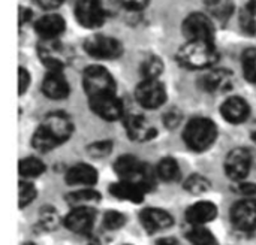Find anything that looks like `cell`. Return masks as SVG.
Instances as JSON below:
<instances>
[{
    "instance_id": "obj_1",
    "label": "cell",
    "mask_w": 256,
    "mask_h": 245,
    "mask_svg": "<svg viewBox=\"0 0 256 245\" xmlns=\"http://www.w3.org/2000/svg\"><path fill=\"white\" fill-rule=\"evenodd\" d=\"M74 124L63 112H52L45 117L44 123L33 133L32 144L39 151H51L70 138Z\"/></svg>"
},
{
    "instance_id": "obj_19",
    "label": "cell",
    "mask_w": 256,
    "mask_h": 245,
    "mask_svg": "<svg viewBox=\"0 0 256 245\" xmlns=\"http://www.w3.org/2000/svg\"><path fill=\"white\" fill-rule=\"evenodd\" d=\"M141 223L144 229L150 234L165 231L172 226L174 219L164 210L159 208H147L141 213Z\"/></svg>"
},
{
    "instance_id": "obj_20",
    "label": "cell",
    "mask_w": 256,
    "mask_h": 245,
    "mask_svg": "<svg viewBox=\"0 0 256 245\" xmlns=\"http://www.w3.org/2000/svg\"><path fill=\"white\" fill-rule=\"evenodd\" d=\"M218 217V207L208 201H200L188 208L186 220L192 226H204L206 223Z\"/></svg>"
},
{
    "instance_id": "obj_41",
    "label": "cell",
    "mask_w": 256,
    "mask_h": 245,
    "mask_svg": "<svg viewBox=\"0 0 256 245\" xmlns=\"http://www.w3.org/2000/svg\"><path fill=\"white\" fill-rule=\"evenodd\" d=\"M36 4H39L40 7H44V9H46V10H51V9H56V7H58L62 3H63V0H33Z\"/></svg>"
},
{
    "instance_id": "obj_38",
    "label": "cell",
    "mask_w": 256,
    "mask_h": 245,
    "mask_svg": "<svg viewBox=\"0 0 256 245\" xmlns=\"http://www.w3.org/2000/svg\"><path fill=\"white\" fill-rule=\"evenodd\" d=\"M129 10H141L148 4V0H118Z\"/></svg>"
},
{
    "instance_id": "obj_10",
    "label": "cell",
    "mask_w": 256,
    "mask_h": 245,
    "mask_svg": "<svg viewBox=\"0 0 256 245\" xmlns=\"http://www.w3.org/2000/svg\"><path fill=\"white\" fill-rule=\"evenodd\" d=\"M76 21L86 28H98L105 19V10L100 0H78L75 6Z\"/></svg>"
},
{
    "instance_id": "obj_2",
    "label": "cell",
    "mask_w": 256,
    "mask_h": 245,
    "mask_svg": "<svg viewBox=\"0 0 256 245\" xmlns=\"http://www.w3.org/2000/svg\"><path fill=\"white\" fill-rule=\"evenodd\" d=\"M177 60L183 67L188 69H210L218 61V51L214 48V42L188 40L178 49Z\"/></svg>"
},
{
    "instance_id": "obj_14",
    "label": "cell",
    "mask_w": 256,
    "mask_h": 245,
    "mask_svg": "<svg viewBox=\"0 0 256 245\" xmlns=\"http://www.w3.org/2000/svg\"><path fill=\"white\" fill-rule=\"evenodd\" d=\"M39 57L42 63L46 66L48 70H62L66 63V52L62 48V45L57 42V39L52 40H44L39 45Z\"/></svg>"
},
{
    "instance_id": "obj_35",
    "label": "cell",
    "mask_w": 256,
    "mask_h": 245,
    "mask_svg": "<svg viewBox=\"0 0 256 245\" xmlns=\"http://www.w3.org/2000/svg\"><path fill=\"white\" fill-rule=\"evenodd\" d=\"M126 223V219L122 213L118 211H108L104 216V226L110 231H116L120 229L123 225Z\"/></svg>"
},
{
    "instance_id": "obj_29",
    "label": "cell",
    "mask_w": 256,
    "mask_h": 245,
    "mask_svg": "<svg viewBox=\"0 0 256 245\" xmlns=\"http://www.w3.org/2000/svg\"><path fill=\"white\" fill-rule=\"evenodd\" d=\"M188 238L194 245H218L214 235L204 226H194L188 232Z\"/></svg>"
},
{
    "instance_id": "obj_34",
    "label": "cell",
    "mask_w": 256,
    "mask_h": 245,
    "mask_svg": "<svg viewBox=\"0 0 256 245\" xmlns=\"http://www.w3.org/2000/svg\"><path fill=\"white\" fill-rule=\"evenodd\" d=\"M255 12L248 6L242 10L240 13V27L243 28V31H246L248 34H254L256 31V19Z\"/></svg>"
},
{
    "instance_id": "obj_31",
    "label": "cell",
    "mask_w": 256,
    "mask_h": 245,
    "mask_svg": "<svg viewBox=\"0 0 256 245\" xmlns=\"http://www.w3.org/2000/svg\"><path fill=\"white\" fill-rule=\"evenodd\" d=\"M184 189H186L189 193H192V195H202V193L208 192V189H210V181H208L206 177L200 175V174H194V175H190V177L186 180Z\"/></svg>"
},
{
    "instance_id": "obj_24",
    "label": "cell",
    "mask_w": 256,
    "mask_h": 245,
    "mask_svg": "<svg viewBox=\"0 0 256 245\" xmlns=\"http://www.w3.org/2000/svg\"><path fill=\"white\" fill-rule=\"evenodd\" d=\"M18 172L22 178H38L45 172V165L36 157H26L18 163Z\"/></svg>"
},
{
    "instance_id": "obj_27",
    "label": "cell",
    "mask_w": 256,
    "mask_h": 245,
    "mask_svg": "<svg viewBox=\"0 0 256 245\" xmlns=\"http://www.w3.org/2000/svg\"><path fill=\"white\" fill-rule=\"evenodd\" d=\"M99 199L100 195L90 187H84L68 195V201L75 207H90V204L99 202Z\"/></svg>"
},
{
    "instance_id": "obj_37",
    "label": "cell",
    "mask_w": 256,
    "mask_h": 245,
    "mask_svg": "<svg viewBox=\"0 0 256 245\" xmlns=\"http://www.w3.org/2000/svg\"><path fill=\"white\" fill-rule=\"evenodd\" d=\"M28 85H30V73L27 72V69L20 67V72H18V93H20V96L27 91Z\"/></svg>"
},
{
    "instance_id": "obj_12",
    "label": "cell",
    "mask_w": 256,
    "mask_h": 245,
    "mask_svg": "<svg viewBox=\"0 0 256 245\" xmlns=\"http://www.w3.org/2000/svg\"><path fill=\"white\" fill-rule=\"evenodd\" d=\"M231 220L240 231L256 229V199L248 198L237 202L231 210Z\"/></svg>"
},
{
    "instance_id": "obj_9",
    "label": "cell",
    "mask_w": 256,
    "mask_h": 245,
    "mask_svg": "<svg viewBox=\"0 0 256 245\" xmlns=\"http://www.w3.org/2000/svg\"><path fill=\"white\" fill-rule=\"evenodd\" d=\"M90 108L92 111L100 117L102 120L106 121H117L124 117V109H123V102L116 96V93L111 94H104V96H96L90 97Z\"/></svg>"
},
{
    "instance_id": "obj_5",
    "label": "cell",
    "mask_w": 256,
    "mask_h": 245,
    "mask_svg": "<svg viewBox=\"0 0 256 245\" xmlns=\"http://www.w3.org/2000/svg\"><path fill=\"white\" fill-rule=\"evenodd\" d=\"M82 88L88 99L116 93V81L112 75L102 66H90L82 73Z\"/></svg>"
},
{
    "instance_id": "obj_15",
    "label": "cell",
    "mask_w": 256,
    "mask_h": 245,
    "mask_svg": "<svg viewBox=\"0 0 256 245\" xmlns=\"http://www.w3.org/2000/svg\"><path fill=\"white\" fill-rule=\"evenodd\" d=\"M123 118H124V129L129 139L136 142H146L156 136V129L144 117L138 114H130Z\"/></svg>"
},
{
    "instance_id": "obj_21",
    "label": "cell",
    "mask_w": 256,
    "mask_h": 245,
    "mask_svg": "<svg viewBox=\"0 0 256 245\" xmlns=\"http://www.w3.org/2000/svg\"><path fill=\"white\" fill-rule=\"evenodd\" d=\"M66 183L70 186L90 187L98 183V171L86 163H78L66 172Z\"/></svg>"
},
{
    "instance_id": "obj_17",
    "label": "cell",
    "mask_w": 256,
    "mask_h": 245,
    "mask_svg": "<svg viewBox=\"0 0 256 245\" xmlns=\"http://www.w3.org/2000/svg\"><path fill=\"white\" fill-rule=\"evenodd\" d=\"M42 91L46 97L60 100L68 97L69 94V84L62 73V70H48L42 81Z\"/></svg>"
},
{
    "instance_id": "obj_22",
    "label": "cell",
    "mask_w": 256,
    "mask_h": 245,
    "mask_svg": "<svg viewBox=\"0 0 256 245\" xmlns=\"http://www.w3.org/2000/svg\"><path fill=\"white\" fill-rule=\"evenodd\" d=\"M232 82V73L226 69H212L210 72L204 73L201 78V87L206 91H224L230 88Z\"/></svg>"
},
{
    "instance_id": "obj_43",
    "label": "cell",
    "mask_w": 256,
    "mask_h": 245,
    "mask_svg": "<svg viewBox=\"0 0 256 245\" xmlns=\"http://www.w3.org/2000/svg\"><path fill=\"white\" fill-rule=\"evenodd\" d=\"M24 245H34V244H32V243H27V244H24Z\"/></svg>"
},
{
    "instance_id": "obj_26",
    "label": "cell",
    "mask_w": 256,
    "mask_h": 245,
    "mask_svg": "<svg viewBox=\"0 0 256 245\" xmlns=\"http://www.w3.org/2000/svg\"><path fill=\"white\" fill-rule=\"evenodd\" d=\"M206 6L208 13L216 19H226L234 12V1L232 0H206Z\"/></svg>"
},
{
    "instance_id": "obj_11",
    "label": "cell",
    "mask_w": 256,
    "mask_h": 245,
    "mask_svg": "<svg viewBox=\"0 0 256 245\" xmlns=\"http://www.w3.org/2000/svg\"><path fill=\"white\" fill-rule=\"evenodd\" d=\"M252 166V156L246 148H234L225 159V172L234 181H243Z\"/></svg>"
},
{
    "instance_id": "obj_6",
    "label": "cell",
    "mask_w": 256,
    "mask_h": 245,
    "mask_svg": "<svg viewBox=\"0 0 256 245\" xmlns=\"http://www.w3.org/2000/svg\"><path fill=\"white\" fill-rule=\"evenodd\" d=\"M183 34L188 40L214 42V25L208 15L194 12L183 21Z\"/></svg>"
},
{
    "instance_id": "obj_36",
    "label": "cell",
    "mask_w": 256,
    "mask_h": 245,
    "mask_svg": "<svg viewBox=\"0 0 256 245\" xmlns=\"http://www.w3.org/2000/svg\"><path fill=\"white\" fill-rule=\"evenodd\" d=\"M111 150H112V144L110 141H98V142H93L92 145H88V148H87L88 154L94 159L108 156L111 153Z\"/></svg>"
},
{
    "instance_id": "obj_30",
    "label": "cell",
    "mask_w": 256,
    "mask_h": 245,
    "mask_svg": "<svg viewBox=\"0 0 256 245\" xmlns=\"http://www.w3.org/2000/svg\"><path fill=\"white\" fill-rule=\"evenodd\" d=\"M242 66H243L244 78L249 82L256 84V48H249L243 52Z\"/></svg>"
},
{
    "instance_id": "obj_39",
    "label": "cell",
    "mask_w": 256,
    "mask_h": 245,
    "mask_svg": "<svg viewBox=\"0 0 256 245\" xmlns=\"http://www.w3.org/2000/svg\"><path fill=\"white\" fill-rule=\"evenodd\" d=\"M238 193H242L246 198H255L256 184H252V183H242L238 186Z\"/></svg>"
},
{
    "instance_id": "obj_13",
    "label": "cell",
    "mask_w": 256,
    "mask_h": 245,
    "mask_svg": "<svg viewBox=\"0 0 256 245\" xmlns=\"http://www.w3.org/2000/svg\"><path fill=\"white\" fill-rule=\"evenodd\" d=\"M94 210L92 207H75L64 219V226L80 235L90 234L94 222Z\"/></svg>"
},
{
    "instance_id": "obj_40",
    "label": "cell",
    "mask_w": 256,
    "mask_h": 245,
    "mask_svg": "<svg viewBox=\"0 0 256 245\" xmlns=\"http://www.w3.org/2000/svg\"><path fill=\"white\" fill-rule=\"evenodd\" d=\"M180 120H182L180 114L178 112H174V111H171V112H168L165 115V124H166V127H171V129L176 127V126H178Z\"/></svg>"
},
{
    "instance_id": "obj_32",
    "label": "cell",
    "mask_w": 256,
    "mask_h": 245,
    "mask_svg": "<svg viewBox=\"0 0 256 245\" xmlns=\"http://www.w3.org/2000/svg\"><path fill=\"white\" fill-rule=\"evenodd\" d=\"M58 225H60V217H58L57 211L51 207L42 208V211L39 214V226L44 231L50 232V231H56Z\"/></svg>"
},
{
    "instance_id": "obj_8",
    "label": "cell",
    "mask_w": 256,
    "mask_h": 245,
    "mask_svg": "<svg viewBox=\"0 0 256 245\" xmlns=\"http://www.w3.org/2000/svg\"><path fill=\"white\" fill-rule=\"evenodd\" d=\"M136 102L146 109H156L166 100V90L159 79H142L135 90Z\"/></svg>"
},
{
    "instance_id": "obj_33",
    "label": "cell",
    "mask_w": 256,
    "mask_h": 245,
    "mask_svg": "<svg viewBox=\"0 0 256 245\" xmlns=\"http://www.w3.org/2000/svg\"><path fill=\"white\" fill-rule=\"evenodd\" d=\"M36 195H38V190L34 189V186L32 183L21 181L20 187H18V205H20V208H26L27 205H30L34 201Z\"/></svg>"
},
{
    "instance_id": "obj_16",
    "label": "cell",
    "mask_w": 256,
    "mask_h": 245,
    "mask_svg": "<svg viewBox=\"0 0 256 245\" xmlns=\"http://www.w3.org/2000/svg\"><path fill=\"white\" fill-rule=\"evenodd\" d=\"M220 114H222V117H224L228 123L240 124V123H244V121L249 118L250 108H249V103H248L243 97L232 96V97H228V99L222 103V106H220Z\"/></svg>"
},
{
    "instance_id": "obj_18",
    "label": "cell",
    "mask_w": 256,
    "mask_h": 245,
    "mask_svg": "<svg viewBox=\"0 0 256 245\" xmlns=\"http://www.w3.org/2000/svg\"><path fill=\"white\" fill-rule=\"evenodd\" d=\"M64 19L58 13H46L40 16L34 24V30L42 37V40L57 39L64 31Z\"/></svg>"
},
{
    "instance_id": "obj_4",
    "label": "cell",
    "mask_w": 256,
    "mask_h": 245,
    "mask_svg": "<svg viewBox=\"0 0 256 245\" xmlns=\"http://www.w3.org/2000/svg\"><path fill=\"white\" fill-rule=\"evenodd\" d=\"M183 139L190 150L206 151L216 142L218 127L208 118H202V117L194 118L184 127Z\"/></svg>"
},
{
    "instance_id": "obj_28",
    "label": "cell",
    "mask_w": 256,
    "mask_h": 245,
    "mask_svg": "<svg viewBox=\"0 0 256 245\" xmlns=\"http://www.w3.org/2000/svg\"><path fill=\"white\" fill-rule=\"evenodd\" d=\"M162 70H164V63L156 55H150L141 63V75L144 79H159Z\"/></svg>"
},
{
    "instance_id": "obj_25",
    "label": "cell",
    "mask_w": 256,
    "mask_h": 245,
    "mask_svg": "<svg viewBox=\"0 0 256 245\" xmlns=\"http://www.w3.org/2000/svg\"><path fill=\"white\" fill-rule=\"evenodd\" d=\"M156 175H158V178H160L162 181H166V183L176 181L180 177V168H178L177 160L172 157L162 159L156 168Z\"/></svg>"
},
{
    "instance_id": "obj_23",
    "label": "cell",
    "mask_w": 256,
    "mask_h": 245,
    "mask_svg": "<svg viewBox=\"0 0 256 245\" xmlns=\"http://www.w3.org/2000/svg\"><path fill=\"white\" fill-rule=\"evenodd\" d=\"M110 193L112 196H116L117 199L128 201V202H134V204H141L142 199H144L146 190H142L140 186H136L134 183L120 180L118 183H114L110 187Z\"/></svg>"
},
{
    "instance_id": "obj_42",
    "label": "cell",
    "mask_w": 256,
    "mask_h": 245,
    "mask_svg": "<svg viewBox=\"0 0 256 245\" xmlns=\"http://www.w3.org/2000/svg\"><path fill=\"white\" fill-rule=\"evenodd\" d=\"M158 245H180L177 243V240L174 238H170V237H165V238H160L158 241Z\"/></svg>"
},
{
    "instance_id": "obj_3",
    "label": "cell",
    "mask_w": 256,
    "mask_h": 245,
    "mask_svg": "<svg viewBox=\"0 0 256 245\" xmlns=\"http://www.w3.org/2000/svg\"><path fill=\"white\" fill-rule=\"evenodd\" d=\"M114 171L120 180L134 183L146 192L154 187V181L158 177L156 171H153L148 165L129 154L117 159V162L114 163Z\"/></svg>"
},
{
    "instance_id": "obj_7",
    "label": "cell",
    "mask_w": 256,
    "mask_h": 245,
    "mask_svg": "<svg viewBox=\"0 0 256 245\" xmlns=\"http://www.w3.org/2000/svg\"><path fill=\"white\" fill-rule=\"evenodd\" d=\"M84 49L88 55L99 60H112L122 55L123 46L122 43L110 36L94 34L84 42Z\"/></svg>"
}]
</instances>
